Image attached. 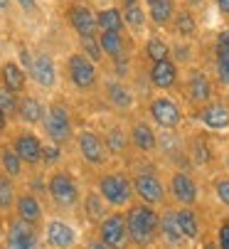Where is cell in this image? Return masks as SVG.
Returning a JSON list of instances; mask_svg holds the SVG:
<instances>
[{
    "label": "cell",
    "mask_w": 229,
    "mask_h": 249,
    "mask_svg": "<svg viewBox=\"0 0 229 249\" xmlns=\"http://www.w3.org/2000/svg\"><path fill=\"white\" fill-rule=\"evenodd\" d=\"M45 195L57 212L71 215V212H76L82 207L84 190H82L79 178H76L69 168L59 165V168H52L45 175Z\"/></svg>",
    "instance_id": "1"
},
{
    "label": "cell",
    "mask_w": 229,
    "mask_h": 249,
    "mask_svg": "<svg viewBox=\"0 0 229 249\" xmlns=\"http://www.w3.org/2000/svg\"><path fill=\"white\" fill-rule=\"evenodd\" d=\"M5 249H42V230L32 227L22 220H18L15 215L8 217V227H5V239H3Z\"/></svg>",
    "instance_id": "12"
},
{
    "label": "cell",
    "mask_w": 229,
    "mask_h": 249,
    "mask_svg": "<svg viewBox=\"0 0 229 249\" xmlns=\"http://www.w3.org/2000/svg\"><path fill=\"white\" fill-rule=\"evenodd\" d=\"M173 50H170V59H173V54H175V64L177 62H182V64H190L193 62V50H190V45L185 42V45H170Z\"/></svg>",
    "instance_id": "42"
},
{
    "label": "cell",
    "mask_w": 229,
    "mask_h": 249,
    "mask_svg": "<svg viewBox=\"0 0 229 249\" xmlns=\"http://www.w3.org/2000/svg\"><path fill=\"white\" fill-rule=\"evenodd\" d=\"M20 185L18 180H13L10 175H5L0 170V212H3L5 217H10L15 212V202H18V195H20Z\"/></svg>",
    "instance_id": "32"
},
{
    "label": "cell",
    "mask_w": 229,
    "mask_h": 249,
    "mask_svg": "<svg viewBox=\"0 0 229 249\" xmlns=\"http://www.w3.org/2000/svg\"><path fill=\"white\" fill-rule=\"evenodd\" d=\"M42 136L47 138V143H54L59 148H69L74 146L76 138V126H74V114L71 106L62 99H54L47 104V114L42 121Z\"/></svg>",
    "instance_id": "4"
},
{
    "label": "cell",
    "mask_w": 229,
    "mask_h": 249,
    "mask_svg": "<svg viewBox=\"0 0 229 249\" xmlns=\"http://www.w3.org/2000/svg\"><path fill=\"white\" fill-rule=\"evenodd\" d=\"M94 190L106 200L111 210H128L136 202L133 175L123 168H106L96 175Z\"/></svg>",
    "instance_id": "3"
},
{
    "label": "cell",
    "mask_w": 229,
    "mask_h": 249,
    "mask_svg": "<svg viewBox=\"0 0 229 249\" xmlns=\"http://www.w3.org/2000/svg\"><path fill=\"white\" fill-rule=\"evenodd\" d=\"M94 3H106V0H94Z\"/></svg>",
    "instance_id": "55"
},
{
    "label": "cell",
    "mask_w": 229,
    "mask_h": 249,
    "mask_svg": "<svg viewBox=\"0 0 229 249\" xmlns=\"http://www.w3.org/2000/svg\"><path fill=\"white\" fill-rule=\"evenodd\" d=\"M104 143L111 153V158H121L131 151V138H128V128L121 124H111L104 133Z\"/></svg>",
    "instance_id": "27"
},
{
    "label": "cell",
    "mask_w": 229,
    "mask_h": 249,
    "mask_svg": "<svg viewBox=\"0 0 229 249\" xmlns=\"http://www.w3.org/2000/svg\"><path fill=\"white\" fill-rule=\"evenodd\" d=\"M128 138H131V148L136 153L143 156H153L160 151V136L156 133V126L145 119H136L128 128Z\"/></svg>",
    "instance_id": "18"
},
{
    "label": "cell",
    "mask_w": 229,
    "mask_h": 249,
    "mask_svg": "<svg viewBox=\"0 0 229 249\" xmlns=\"http://www.w3.org/2000/svg\"><path fill=\"white\" fill-rule=\"evenodd\" d=\"M160 242H165L170 249H177L185 242L182 232H180V225H177V215H175V207L168 205L160 210Z\"/></svg>",
    "instance_id": "24"
},
{
    "label": "cell",
    "mask_w": 229,
    "mask_h": 249,
    "mask_svg": "<svg viewBox=\"0 0 229 249\" xmlns=\"http://www.w3.org/2000/svg\"><path fill=\"white\" fill-rule=\"evenodd\" d=\"M27 74H30V82L37 87V89H42V91H54L57 84H59V67H57V59L40 50V52H35L32 54V64L27 69Z\"/></svg>",
    "instance_id": "14"
},
{
    "label": "cell",
    "mask_w": 229,
    "mask_h": 249,
    "mask_svg": "<svg viewBox=\"0 0 229 249\" xmlns=\"http://www.w3.org/2000/svg\"><path fill=\"white\" fill-rule=\"evenodd\" d=\"M133 175V190H136V200L150 207H168V183L158 175V170L153 168H141Z\"/></svg>",
    "instance_id": "8"
},
{
    "label": "cell",
    "mask_w": 229,
    "mask_h": 249,
    "mask_svg": "<svg viewBox=\"0 0 229 249\" xmlns=\"http://www.w3.org/2000/svg\"><path fill=\"white\" fill-rule=\"evenodd\" d=\"M126 212V227H128V242L133 249H150L160 239V212L150 205L133 202Z\"/></svg>",
    "instance_id": "2"
},
{
    "label": "cell",
    "mask_w": 229,
    "mask_h": 249,
    "mask_svg": "<svg viewBox=\"0 0 229 249\" xmlns=\"http://www.w3.org/2000/svg\"><path fill=\"white\" fill-rule=\"evenodd\" d=\"M18 106H20V96L8 91L5 87H0V111L10 121H18Z\"/></svg>",
    "instance_id": "37"
},
{
    "label": "cell",
    "mask_w": 229,
    "mask_h": 249,
    "mask_svg": "<svg viewBox=\"0 0 229 249\" xmlns=\"http://www.w3.org/2000/svg\"><path fill=\"white\" fill-rule=\"evenodd\" d=\"M47 114V104L35 96V94H22L20 96V106H18V124L27 126V128H40Z\"/></svg>",
    "instance_id": "21"
},
{
    "label": "cell",
    "mask_w": 229,
    "mask_h": 249,
    "mask_svg": "<svg viewBox=\"0 0 229 249\" xmlns=\"http://www.w3.org/2000/svg\"><path fill=\"white\" fill-rule=\"evenodd\" d=\"M99 45L104 57H108L111 62H116L119 57L126 54V37L123 32H99Z\"/></svg>",
    "instance_id": "33"
},
{
    "label": "cell",
    "mask_w": 229,
    "mask_h": 249,
    "mask_svg": "<svg viewBox=\"0 0 229 249\" xmlns=\"http://www.w3.org/2000/svg\"><path fill=\"white\" fill-rule=\"evenodd\" d=\"M175 215H177V225L185 242L193 244L202 237V220L197 215V207H175Z\"/></svg>",
    "instance_id": "28"
},
{
    "label": "cell",
    "mask_w": 229,
    "mask_h": 249,
    "mask_svg": "<svg viewBox=\"0 0 229 249\" xmlns=\"http://www.w3.org/2000/svg\"><path fill=\"white\" fill-rule=\"evenodd\" d=\"M64 79L69 87L79 94H91L101 84V72L99 64H94L87 54L82 52H69L64 57Z\"/></svg>",
    "instance_id": "5"
},
{
    "label": "cell",
    "mask_w": 229,
    "mask_h": 249,
    "mask_svg": "<svg viewBox=\"0 0 229 249\" xmlns=\"http://www.w3.org/2000/svg\"><path fill=\"white\" fill-rule=\"evenodd\" d=\"M214 244H217L219 249H229V217L219 222L217 234H214Z\"/></svg>",
    "instance_id": "43"
},
{
    "label": "cell",
    "mask_w": 229,
    "mask_h": 249,
    "mask_svg": "<svg viewBox=\"0 0 229 249\" xmlns=\"http://www.w3.org/2000/svg\"><path fill=\"white\" fill-rule=\"evenodd\" d=\"M27 82H30V74H27V69H22L20 62H15V59L0 62V87H5L8 91L22 96V94H27Z\"/></svg>",
    "instance_id": "22"
},
{
    "label": "cell",
    "mask_w": 229,
    "mask_h": 249,
    "mask_svg": "<svg viewBox=\"0 0 229 249\" xmlns=\"http://www.w3.org/2000/svg\"><path fill=\"white\" fill-rule=\"evenodd\" d=\"M79 52L82 54H87L94 64H101L104 62V52H101V45H99V35H96V37H82L79 40Z\"/></svg>",
    "instance_id": "38"
},
{
    "label": "cell",
    "mask_w": 229,
    "mask_h": 249,
    "mask_svg": "<svg viewBox=\"0 0 229 249\" xmlns=\"http://www.w3.org/2000/svg\"><path fill=\"white\" fill-rule=\"evenodd\" d=\"M214 72H217V82L229 89V54L227 52L214 50Z\"/></svg>",
    "instance_id": "40"
},
{
    "label": "cell",
    "mask_w": 229,
    "mask_h": 249,
    "mask_svg": "<svg viewBox=\"0 0 229 249\" xmlns=\"http://www.w3.org/2000/svg\"><path fill=\"white\" fill-rule=\"evenodd\" d=\"M224 170H227V175H229V148H227V153H224Z\"/></svg>",
    "instance_id": "52"
},
{
    "label": "cell",
    "mask_w": 229,
    "mask_h": 249,
    "mask_svg": "<svg viewBox=\"0 0 229 249\" xmlns=\"http://www.w3.org/2000/svg\"><path fill=\"white\" fill-rule=\"evenodd\" d=\"M202 3H205V0H185V5H187V8H200Z\"/></svg>",
    "instance_id": "51"
},
{
    "label": "cell",
    "mask_w": 229,
    "mask_h": 249,
    "mask_svg": "<svg viewBox=\"0 0 229 249\" xmlns=\"http://www.w3.org/2000/svg\"><path fill=\"white\" fill-rule=\"evenodd\" d=\"M148 82L153 89H158L163 94L177 89L180 87V64H175V59H163V62L150 64Z\"/></svg>",
    "instance_id": "20"
},
{
    "label": "cell",
    "mask_w": 229,
    "mask_h": 249,
    "mask_svg": "<svg viewBox=\"0 0 229 249\" xmlns=\"http://www.w3.org/2000/svg\"><path fill=\"white\" fill-rule=\"evenodd\" d=\"M212 195L217 197V202L222 207L229 210V175H217L212 180Z\"/></svg>",
    "instance_id": "39"
},
{
    "label": "cell",
    "mask_w": 229,
    "mask_h": 249,
    "mask_svg": "<svg viewBox=\"0 0 229 249\" xmlns=\"http://www.w3.org/2000/svg\"><path fill=\"white\" fill-rule=\"evenodd\" d=\"M82 230L67 217L52 215L42 225V244L47 249H79L82 247Z\"/></svg>",
    "instance_id": "9"
},
{
    "label": "cell",
    "mask_w": 229,
    "mask_h": 249,
    "mask_svg": "<svg viewBox=\"0 0 229 249\" xmlns=\"http://www.w3.org/2000/svg\"><path fill=\"white\" fill-rule=\"evenodd\" d=\"M84 249H113V247H108V244H104L96 234H91L87 242H84Z\"/></svg>",
    "instance_id": "46"
},
{
    "label": "cell",
    "mask_w": 229,
    "mask_h": 249,
    "mask_svg": "<svg viewBox=\"0 0 229 249\" xmlns=\"http://www.w3.org/2000/svg\"><path fill=\"white\" fill-rule=\"evenodd\" d=\"M13 215H15L18 220L32 225V227H40V230H42V225H45V220H47V210H45V202H42L40 193L22 188L20 195H18V202H15V212H13Z\"/></svg>",
    "instance_id": "15"
},
{
    "label": "cell",
    "mask_w": 229,
    "mask_h": 249,
    "mask_svg": "<svg viewBox=\"0 0 229 249\" xmlns=\"http://www.w3.org/2000/svg\"><path fill=\"white\" fill-rule=\"evenodd\" d=\"M170 45L160 37V35H150V37L145 40L143 45V57L150 62V64H156V62H163V59H170Z\"/></svg>",
    "instance_id": "36"
},
{
    "label": "cell",
    "mask_w": 229,
    "mask_h": 249,
    "mask_svg": "<svg viewBox=\"0 0 229 249\" xmlns=\"http://www.w3.org/2000/svg\"><path fill=\"white\" fill-rule=\"evenodd\" d=\"M185 96H187V101L193 106H197V109L212 104L214 101V82H212V77L207 72H202V69H190L187 82H185Z\"/></svg>",
    "instance_id": "17"
},
{
    "label": "cell",
    "mask_w": 229,
    "mask_h": 249,
    "mask_svg": "<svg viewBox=\"0 0 229 249\" xmlns=\"http://www.w3.org/2000/svg\"><path fill=\"white\" fill-rule=\"evenodd\" d=\"M64 20L67 25L76 32V37H96L99 25H96V10H91L87 3H69L64 8Z\"/></svg>",
    "instance_id": "16"
},
{
    "label": "cell",
    "mask_w": 229,
    "mask_h": 249,
    "mask_svg": "<svg viewBox=\"0 0 229 249\" xmlns=\"http://www.w3.org/2000/svg\"><path fill=\"white\" fill-rule=\"evenodd\" d=\"M168 197H170L173 207H197V202H200L197 178L185 168L173 170L170 180H168Z\"/></svg>",
    "instance_id": "11"
},
{
    "label": "cell",
    "mask_w": 229,
    "mask_h": 249,
    "mask_svg": "<svg viewBox=\"0 0 229 249\" xmlns=\"http://www.w3.org/2000/svg\"><path fill=\"white\" fill-rule=\"evenodd\" d=\"M79 249H84V247H79Z\"/></svg>",
    "instance_id": "56"
},
{
    "label": "cell",
    "mask_w": 229,
    "mask_h": 249,
    "mask_svg": "<svg viewBox=\"0 0 229 249\" xmlns=\"http://www.w3.org/2000/svg\"><path fill=\"white\" fill-rule=\"evenodd\" d=\"M214 5L219 8L222 15H229V0H214Z\"/></svg>",
    "instance_id": "49"
},
{
    "label": "cell",
    "mask_w": 229,
    "mask_h": 249,
    "mask_svg": "<svg viewBox=\"0 0 229 249\" xmlns=\"http://www.w3.org/2000/svg\"><path fill=\"white\" fill-rule=\"evenodd\" d=\"M8 143H10L13 151L20 156V160L25 163L27 170L42 168L45 138L37 133V128H27V126H15V128H10V133H8Z\"/></svg>",
    "instance_id": "7"
},
{
    "label": "cell",
    "mask_w": 229,
    "mask_h": 249,
    "mask_svg": "<svg viewBox=\"0 0 229 249\" xmlns=\"http://www.w3.org/2000/svg\"><path fill=\"white\" fill-rule=\"evenodd\" d=\"M177 15V3L175 0H150L148 3V20L156 27H170Z\"/></svg>",
    "instance_id": "30"
},
{
    "label": "cell",
    "mask_w": 229,
    "mask_h": 249,
    "mask_svg": "<svg viewBox=\"0 0 229 249\" xmlns=\"http://www.w3.org/2000/svg\"><path fill=\"white\" fill-rule=\"evenodd\" d=\"M10 119L3 114V111H0V138H8V133H10Z\"/></svg>",
    "instance_id": "47"
},
{
    "label": "cell",
    "mask_w": 229,
    "mask_h": 249,
    "mask_svg": "<svg viewBox=\"0 0 229 249\" xmlns=\"http://www.w3.org/2000/svg\"><path fill=\"white\" fill-rule=\"evenodd\" d=\"M148 121L156 126V128H163V131H177L185 121V111H182V106L168 96V94H160V96H153L148 101Z\"/></svg>",
    "instance_id": "10"
},
{
    "label": "cell",
    "mask_w": 229,
    "mask_h": 249,
    "mask_svg": "<svg viewBox=\"0 0 229 249\" xmlns=\"http://www.w3.org/2000/svg\"><path fill=\"white\" fill-rule=\"evenodd\" d=\"M116 3H121V8H123V5H128V3H133V0H116Z\"/></svg>",
    "instance_id": "54"
},
{
    "label": "cell",
    "mask_w": 229,
    "mask_h": 249,
    "mask_svg": "<svg viewBox=\"0 0 229 249\" xmlns=\"http://www.w3.org/2000/svg\"><path fill=\"white\" fill-rule=\"evenodd\" d=\"M214 50H217V52H227V54H229V27H227V30H222V32L217 35V40H214Z\"/></svg>",
    "instance_id": "45"
},
{
    "label": "cell",
    "mask_w": 229,
    "mask_h": 249,
    "mask_svg": "<svg viewBox=\"0 0 229 249\" xmlns=\"http://www.w3.org/2000/svg\"><path fill=\"white\" fill-rule=\"evenodd\" d=\"M170 30L177 35L182 42H190V40H193L195 35H197V18H195L193 8H187V5H185V8H177V15H175Z\"/></svg>",
    "instance_id": "31"
},
{
    "label": "cell",
    "mask_w": 229,
    "mask_h": 249,
    "mask_svg": "<svg viewBox=\"0 0 229 249\" xmlns=\"http://www.w3.org/2000/svg\"><path fill=\"white\" fill-rule=\"evenodd\" d=\"M0 170H3L5 175H10L13 180H18V183L25 180V175H27L25 163L13 151V146L8 143V138H0Z\"/></svg>",
    "instance_id": "29"
},
{
    "label": "cell",
    "mask_w": 229,
    "mask_h": 249,
    "mask_svg": "<svg viewBox=\"0 0 229 249\" xmlns=\"http://www.w3.org/2000/svg\"><path fill=\"white\" fill-rule=\"evenodd\" d=\"M5 227H8V217L0 212V244H3V239H5Z\"/></svg>",
    "instance_id": "48"
},
{
    "label": "cell",
    "mask_w": 229,
    "mask_h": 249,
    "mask_svg": "<svg viewBox=\"0 0 229 249\" xmlns=\"http://www.w3.org/2000/svg\"><path fill=\"white\" fill-rule=\"evenodd\" d=\"M13 8V0H0V15H8Z\"/></svg>",
    "instance_id": "50"
},
{
    "label": "cell",
    "mask_w": 229,
    "mask_h": 249,
    "mask_svg": "<svg viewBox=\"0 0 229 249\" xmlns=\"http://www.w3.org/2000/svg\"><path fill=\"white\" fill-rule=\"evenodd\" d=\"M101 89H104L106 104L111 106L113 111H119V114L133 111V106H136V94H133V89H131L123 79H106V82L101 84Z\"/></svg>",
    "instance_id": "19"
},
{
    "label": "cell",
    "mask_w": 229,
    "mask_h": 249,
    "mask_svg": "<svg viewBox=\"0 0 229 249\" xmlns=\"http://www.w3.org/2000/svg\"><path fill=\"white\" fill-rule=\"evenodd\" d=\"M94 234L113 249H128L131 242H128V227H126V212L123 210H111L96 225Z\"/></svg>",
    "instance_id": "13"
},
{
    "label": "cell",
    "mask_w": 229,
    "mask_h": 249,
    "mask_svg": "<svg viewBox=\"0 0 229 249\" xmlns=\"http://www.w3.org/2000/svg\"><path fill=\"white\" fill-rule=\"evenodd\" d=\"M121 13H123V25H126V30H131V32L145 30V25H148V10L141 5V0H133V3L123 5Z\"/></svg>",
    "instance_id": "35"
},
{
    "label": "cell",
    "mask_w": 229,
    "mask_h": 249,
    "mask_svg": "<svg viewBox=\"0 0 229 249\" xmlns=\"http://www.w3.org/2000/svg\"><path fill=\"white\" fill-rule=\"evenodd\" d=\"M79 210H82L84 220H87L94 230H96V225H99V222L108 215V212H111V207L106 205V200H104L94 188L84 193V197H82V207H79Z\"/></svg>",
    "instance_id": "26"
},
{
    "label": "cell",
    "mask_w": 229,
    "mask_h": 249,
    "mask_svg": "<svg viewBox=\"0 0 229 249\" xmlns=\"http://www.w3.org/2000/svg\"><path fill=\"white\" fill-rule=\"evenodd\" d=\"M15 3H18V8H20L27 18H32V15L40 13V0H15Z\"/></svg>",
    "instance_id": "44"
},
{
    "label": "cell",
    "mask_w": 229,
    "mask_h": 249,
    "mask_svg": "<svg viewBox=\"0 0 229 249\" xmlns=\"http://www.w3.org/2000/svg\"><path fill=\"white\" fill-rule=\"evenodd\" d=\"M74 151H76V156H79V160L87 168H91L96 173L106 170L108 163H111V153H108V148L104 143V136L99 131H94V128H79L76 131Z\"/></svg>",
    "instance_id": "6"
},
{
    "label": "cell",
    "mask_w": 229,
    "mask_h": 249,
    "mask_svg": "<svg viewBox=\"0 0 229 249\" xmlns=\"http://www.w3.org/2000/svg\"><path fill=\"white\" fill-rule=\"evenodd\" d=\"M62 153H64V148H59V146H54V143H47V141H45L42 165H45L47 170H52V168H59V165H62Z\"/></svg>",
    "instance_id": "41"
},
{
    "label": "cell",
    "mask_w": 229,
    "mask_h": 249,
    "mask_svg": "<svg viewBox=\"0 0 229 249\" xmlns=\"http://www.w3.org/2000/svg\"><path fill=\"white\" fill-rule=\"evenodd\" d=\"M96 25H99V32H123L126 25H123V13H121V8L111 5V8L96 10Z\"/></svg>",
    "instance_id": "34"
},
{
    "label": "cell",
    "mask_w": 229,
    "mask_h": 249,
    "mask_svg": "<svg viewBox=\"0 0 229 249\" xmlns=\"http://www.w3.org/2000/svg\"><path fill=\"white\" fill-rule=\"evenodd\" d=\"M202 249H219V247H217L214 242H205V244H202Z\"/></svg>",
    "instance_id": "53"
},
{
    "label": "cell",
    "mask_w": 229,
    "mask_h": 249,
    "mask_svg": "<svg viewBox=\"0 0 229 249\" xmlns=\"http://www.w3.org/2000/svg\"><path fill=\"white\" fill-rule=\"evenodd\" d=\"M187 160L197 165V168H207L214 160V151L212 143L205 133H193L187 138Z\"/></svg>",
    "instance_id": "25"
},
{
    "label": "cell",
    "mask_w": 229,
    "mask_h": 249,
    "mask_svg": "<svg viewBox=\"0 0 229 249\" xmlns=\"http://www.w3.org/2000/svg\"><path fill=\"white\" fill-rule=\"evenodd\" d=\"M197 119L207 131H227L229 128V104L214 99L212 104L202 106L197 111Z\"/></svg>",
    "instance_id": "23"
}]
</instances>
